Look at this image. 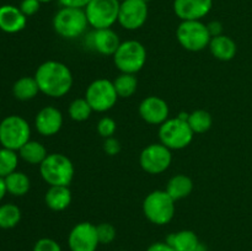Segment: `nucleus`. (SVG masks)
<instances>
[{"label":"nucleus","instance_id":"f257e3e1","mask_svg":"<svg viewBox=\"0 0 252 251\" xmlns=\"http://www.w3.org/2000/svg\"><path fill=\"white\" fill-rule=\"evenodd\" d=\"M34 79L39 91L46 96L59 98L65 96L73 86V74L64 63L47 61L37 68Z\"/></svg>","mask_w":252,"mask_h":251},{"label":"nucleus","instance_id":"f03ea898","mask_svg":"<svg viewBox=\"0 0 252 251\" xmlns=\"http://www.w3.org/2000/svg\"><path fill=\"white\" fill-rule=\"evenodd\" d=\"M53 29L64 39H75L83 36L89 27L85 10L80 7L63 6L53 17Z\"/></svg>","mask_w":252,"mask_h":251},{"label":"nucleus","instance_id":"7ed1b4c3","mask_svg":"<svg viewBox=\"0 0 252 251\" xmlns=\"http://www.w3.org/2000/svg\"><path fill=\"white\" fill-rule=\"evenodd\" d=\"M42 179L49 186H69L74 179V165L66 155L52 153L39 165Z\"/></svg>","mask_w":252,"mask_h":251},{"label":"nucleus","instance_id":"20e7f679","mask_svg":"<svg viewBox=\"0 0 252 251\" xmlns=\"http://www.w3.org/2000/svg\"><path fill=\"white\" fill-rule=\"evenodd\" d=\"M175 202L165 189H157L150 192L143 201V213L150 223L165 225L174 218L176 211Z\"/></svg>","mask_w":252,"mask_h":251},{"label":"nucleus","instance_id":"39448f33","mask_svg":"<svg viewBox=\"0 0 252 251\" xmlns=\"http://www.w3.org/2000/svg\"><path fill=\"white\" fill-rule=\"evenodd\" d=\"M113 63L121 73L137 74L147 63V49L135 39L121 42L120 47L113 54Z\"/></svg>","mask_w":252,"mask_h":251},{"label":"nucleus","instance_id":"423d86ee","mask_svg":"<svg viewBox=\"0 0 252 251\" xmlns=\"http://www.w3.org/2000/svg\"><path fill=\"white\" fill-rule=\"evenodd\" d=\"M31 138V127L24 117L11 115L0 122V144L2 148L20 150Z\"/></svg>","mask_w":252,"mask_h":251},{"label":"nucleus","instance_id":"0eeeda50","mask_svg":"<svg viewBox=\"0 0 252 251\" xmlns=\"http://www.w3.org/2000/svg\"><path fill=\"white\" fill-rule=\"evenodd\" d=\"M193 130L187 121L181 118H169L159 128V139L170 150H181L191 144Z\"/></svg>","mask_w":252,"mask_h":251},{"label":"nucleus","instance_id":"6e6552de","mask_svg":"<svg viewBox=\"0 0 252 251\" xmlns=\"http://www.w3.org/2000/svg\"><path fill=\"white\" fill-rule=\"evenodd\" d=\"M176 38L186 51L201 52L209 46L212 37L206 24L201 20H191L181 21L176 30Z\"/></svg>","mask_w":252,"mask_h":251},{"label":"nucleus","instance_id":"1a4fd4ad","mask_svg":"<svg viewBox=\"0 0 252 251\" xmlns=\"http://www.w3.org/2000/svg\"><path fill=\"white\" fill-rule=\"evenodd\" d=\"M120 5L118 0H91L84 9L89 26L95 30L111 29L118 22Z\"/></svg>","mask_w":252,"mask_h":251},{"label":"nucleus","instance_id":"9d476101","mask_svg":"<svg viewBox=\"0 0 252 251\" xmlns=\"http://www.w3.org/2000/svg\"><path fill=\"white\" fill-rule=\"evenodd\" d=\"M85 98L95 112L110 111L117 103L118 95L113 81L107 79H96L88 86Z\"/></svg>","mask_w":252,"mask_h":251},{"label":"nucleus","instance_id":"9b49d317","mask_svg":"<svg viewBox=\"0 0 252 251\" xmlns=\"http://www.w3.org/2000/svg\"><path fill=\"white\" fill-rule=\"evenodd\" d=\"M172 161L171 150L161 143H153L145 147L139 155L140 167L150 175L166 171Z\"/></svg>","mask_w":252,"mask_h":251},{"label":"nucleus","instance_id":"f8f14e48","mask_svg":"<svg viewBox=\"0 0 252 251\" xmlns=\"http://www.w3.org/2000/svg\"><path fill=\"white\" fill-rule=\"evenodd\" d=\"M100 244L96 225L90 221H81L73 226L68 235L70 251H96Z\"/></svg>","mask_w":252,"mask_h":251},{"label":"nucleus","instance_id":"ddd939ff","mask_svg":"<svg viewBox=\"0 0 252 251\" xmlns=\"http://www.w3.org/2000/svg\"><path fill=\"white\" fill-rule=\"evenodd\" d=\"M148 4L143 0H125L120 5L118 24L128 31H135L147 22Z\"/></svg>","mask_w":252,"mask_h":251},{"label":"nucleus","instance_id":"4468645a","mask_svg":"<svg viewBox=\"0 0 252 251\" xmlns=\"http://www.w3.org/2000/svg\"><path fill=\"white\" fill-rule=\"evenodd\" d=\"M120 44V37L112 29H93L85 36V46L101 56H113Z\"/></svg>","mask_w":252,"mask_h":251},{"label":"nucleus","instance_id":"2eb2a0df","mask_svg":"<svg viewBox=\"0 0 252 251\" xmlns=\"http://www.w3.org/2000/svg\"><path fill=\"white\" fill-rule=\"evenodd\" d=\"M139 115L149 125L161 126L169 120L170 108L166 101L159 96H148L139 103Z\"/></svg>","mask_w":252,"mask_h":251},{"label":"nucleus","instance_id":"dca6fc26","mask_svg":"<svg viewBox=\"0 0 252 251\" xmlns=\"http://www.w3.org/2000/svg\"><path fill=\"white\" fill-rule=\"evenodd\" d=\"M213 0H174V11L181 21L202 20L209 14Z\"/></svg>","mask_w":252,"mask_h":251},{"label":"nucleus","instance_id":"f3484780","mask_svg":"<svg viewBox=\"0 0 252 251\" xmlns=\"http://www.w3.org/2000/svg\"><path fill=\"white\" fill-rule=\"evenodd\" d=\"M34 127L43 137H52L63 127V115L54 106H46L36 115Z\"/></svg>","mask_w":252,"mask_h":251},{"label":"nucleus","instance_id":"a211bd4d","mask_svg":"<svg viewBox=\"0 0 252 251\" xmlns=\"http://www.w3.org/2000/svg\"><path fill=\"white\" fill-rule=\"evenodd\" d=\"M27 17L14 5L0 6V30L6 33H17L26 27Z\"/></svg>","mask_w":252,"mask_h":251},{"label":"nucleus","instance_id":"6ab92c4d","mask_svg":"<svg viewBox=\"0 0 252 251\" xmlns=\"http://www.w3.org/2000/svg\"><path fill=\"white\" fill-rule=\"evenodd\" d=\"M208 48L212 56L221 62L231 61L236 56V51H238L235 41L229 36H225V34L212 37Z\"/></svg>","mask_w":252,"mask_h":251},{"label":"nucleus","instance_id":"aec40b11","mask_svg":"<svg viewBox=\"0 0 252 251\" xmlns=\"http://www.w3.org/2000/svg\"><path fill=\"white\" fill-rule=\"evenodd\" d=\"M71 199L73 196L69 186H49L44 194L46 206L54 212H62L68 208Z\"/></svg>","mask_w":252,"mask_h":251},{"label":"nucleus","instance_id":"412c9836","mask_svg":"<svg viewBox=\"0 0 252 251\" xmlns=\"http://www.w3.org/2000/svg\"><path fill=\"white\" fill-rule=\"evenodd\" d=\"M167 244L172 246L175 251H194L201 243L197 234L192 230H180L171 233L166 238Z\"/></svg>","mask_w":252,"mask_h":251},{"label":"nucleus","instance_id":"4be33fe9","mask_svg":"<svg viewBox=\"0 0 252 251\" xmlns=\"http://www.w3.org/2000/svg\"><path fill=\"white\" fill-rule=\"evenodd\" d=\"M192 189H193V181L191 180V177L184 174H179L175 175V176H172L169 180L165 191L175 201H180V199H184L186 197H189L191 194Z\"/></svg>","mask_w":252,"mask_h":251},{"label":"nucleus","instance_id":"5701e85b","mask_svg":"<svg viewBox=\"0 0 252 251\" xmlns=\"http://www.w3.org/2000/svg\"><path fill=\"white\" fill-rule=\"evenodd\" d=\"M41 93L34 76H22L19 80L15 81L12 86V94L20 101L32 100Z\"/></svg>","mask_w":252,"mask_h":251},{"label":"nucleus","instance_id":"b1692460","mask_svg":"<svg viewBox=\"0 0 252 251\" xmlns=\"http://www.w3.org/2000/svg\"><path fill=\"white\" fill-rule=\"evenodd\" d=\"M19 155L22 160L32 165H41L42 161L47 157L48 153L44 145L37 140L30 139L21 149L19 150Z\"/></svg>","mask_w":252,"mask_h":251},{"label":"nucleus","instance_id":"393cba45","mask_svg":"<svg viewBox=\"0 0 252 251\" xmlns=\"http://www.w3.org/2000/svg\"><path fill=\"white\" fill-rule=\"evenodd\" d=\"M4 180L7 193L12 194V196H25L31 187V181H30L29 176L21 171H14Z\"/></svg>","mask_w":252,"mask_h":251},{"label":"nucleus","instance_id":"a878e982","mask_svg":"<svg viewBox=\"0 0 252 251\" xmlns=\"http://www.w3.org/2000/svg\"><path fill=\"white\" fill-rule=\"evenodd\" d=\"M113 86L116 89L118 97L128 98L133 96L137 91L138 80L135 74L121 73L117 78L113 80Z\"/></svg>","mask_w":252,"mask_h":251},{"label":"nucleus","instance_id":"bb28decb","mask_svg":"<svg viewBox=\"0 0 252 251\" xmlns=\"http://www.w3.org/2000/svg\"><path fill=\"white\" fill-rule=\"evenodd\" d=\"M187 122H189L193 133L201 134V133H206L211 129L212 125H213V118L208 111L196 110L189 113Z\"/></svg>","mask_w":252,"mask_h":251},{"label":"nucleus","instance_id":"cd10ccee","mask_svg":"<svg viewBox=\"0 0 252 251\" xmlns=\"http://www.w3.org/2000/svg\"><path fill=\"white\" fill-rule=\"evenodd\" d=\"M21 220V211L12 203H5L0 206V228H15Z\"/></svg>","mask_w":252,"mask_h":251},{"label":"nucleus","instance_id":"c85d7f7f","mask_svg":"<svg viewBox=\"0 0 252 251\" xmlns=\"http://www.w3.org/2000/svg\"><path fill=\"white\" fill-rule=\"evenodd\" d=\"M19 165V155L15 150L1 148L0 149V177L5 179L16 171V167Z\"/></svg>","mask_w":252,"mask_h":251},{"label":"nucleus","instance_id":"c756f323","mask_svg":"<svg viewBox=\"0 0 252 251\" xmlns=\"http://www.w3.org/2000/svg\"><path fill=\"white\" fill-rule=\"evenodd\" d=\"M69 117L71 118L75 122H84V121L89 120L93 113V108L89 105V102L86 101L85 97L83 98H75L74 101H71V103L69 105Z\"/></svg>","mask_w":252,"mask_h":251},{"label":"nucleus","instance_id":"7c9ffc66","mask_svg":"<svg viewBox=\"0 0 252 251\" xmlns=\"http://www.w3.org/2000/svg\"><path fill=\"white\" fill-rule=\"evenodd\" d=\"M117 130V123L111 117H102L97 123V132L102 138H111Z\"/></svg>","mask_w":252,"mask_h":251},{"label":"nucleus","instance_id":"2f4dec72","mask_svg":"<svg viewBox=\"0 0 252 251\" xmlns=\"http://www.w3.org/2000/svg\"><path fill=\"white\" fill-rule=\"evenodd\" d=\"M100 244H111L116 239V229L110 223H100L96 225Z\"/></svg>","mask_w":252,"mask_h":251},{"label":"nucleus","instance_id":"473e14b6","mask_svg":"<svg viewBox=\"0 0 252 251\" xmlns=\"http://www.w3.org/2000/svg\"><path fill=\"white\" fill-rule=\"evenodd\" d=\"M33 251H62V248L54 239L42 238L36 241Z\"/></svg>","mask_w":252,"mask_h":251},{"label":"nucleus","instance_id":"72a5a7b5","mask_svg":"<svg viewBox=\"0 0 252 251\" xmlns=\"http://www.w3.org/2000/svg\"><path fill=\"white\" fill-rule=\"evenodd\" d=\"M19 7L22 11V14L26 17H29L38 12L39 7H41V2L38 0H22Z\"/></svg>","mask_w":252,"mask_h":251},{"label":"nucleus","instance_id":"f704fd0d","mask_svg":"<svg viewBox=\"0 0 252 251\" xmlns=\"http://www.w3.org/2000/svg\"><path fill=\"white\" fill-rule=\"evenodd\" d=\"M103 152L110 157H115L121 152V143L116 138H106L103 142Z\"/></svg>","mask_w":252,"mask_h":251},{"label":"nucleus","instance_id":"c9c22d12","mask_svg":"<svg viewBox=\"0 0 252 251\" xmlns=\"http://www.w3.org/2000/svg\"><path fill=\"white\" fill-rule=\"evenodd\" d=\"M207 29L211 37H218L223 34V25L220 21H211L207 24Z\"/></svg>","mask_w":252,"mask_h":251},{"label":"nucleus","instance_id":"e433bc0d","mask_svg":"<svg viewBox=\"0 0 252 251\" xmlns=\"http://www.w3.org/2000/svg\"><path fill=\"white\" fill-rule=\"evenodd\" d=\"M58 1L62 6L80 7V9H85V6L91 1V0H58Z\"/></svg>","mask_w":252,"mask_h":251},{"label":"nucleus","instance_id":"4c0bfd02","mask_svg":"<svg viewBox=\"0 0 252 251\" xmlns=\"http://www.w3.org/2000/svg\"><path fill=\"white\" fill-rule=\"evenodd\" d=\"M147 251H175L172 246H170L166 241H158V243L152 244Z\"/></svg>","mask_w":252,"mask_h":251},{"label":"nucleus","instance_id":"58836bf2","mask_svg":"<svg viewBox=\"0 0 252 251\" xmlns=\"http://www.w3.org/2000/svg\"><path fill=\"white\" fill-rule=\"evenodd\" d=\"M6 193L7 191H6V185H5V180L2 179V177H0V202L2 201V198H4Z\"/></svg>","mask_w":252,"mask_h":251},{"label":"nucleus","instance_id":"ea45409f","mask_svg":"<svg viewBox=\"0 0 252 251\" xmlns=\"http://www.w3.org/2000/svg\"><path fill=\"white\" fill-rule=\"evenodd\" d=\"M194 251H208V249H207V246L203 243H199L198 246L194 249Z\"/></svg>","mask_w":252,"mask_h":251},{"label":"nucleus","instance_id":"a19ab883","mask_svg":"<svg viewBox=\"0 0 252 251\" xmlns=\"http://www.w3.org/2000/svg\"><path fill=\"white\" fill-rule=\"evenodd\" d=\"M38 1L41 2V4H42V2H51L52 0H38Z\"/></svg>","mask_w":252,"mask_h":251},{"label":"nucleus","instance_id":"79ce46f5","mask_svg":"<svg viewBox=\"0 0 252 251\" xmlns=\"http://www.w3.org/2000/svg\"><path fill=\"white\" fill-rule=\"evenodd\" d=\"M143 1H144V2H147V4H148V2H149V1H152V0H143Z\"/></svg>","mask_w":252,"mask_h":251},{"label":"nucleus","instance_id":"37998d69","mask_svg":"<svg viewBox=\"0 0 252 251\" xmlns=\"http://www.w3.org/2000/svg\"><path fill=\"white\" fill-rule=\"evenodd\" d=\"M118 1H120V2H122V1H125V0H118Z\"/></svg>","mask_w":252,"mask_h":251}]
</instances>
